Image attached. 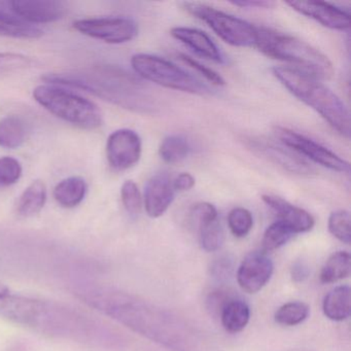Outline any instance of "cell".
Wrapping results in <instances>:
<instances>
[{"mask_svg": "<svg viewBox=\"0 0 351 351\" xmlns=\"http://www.w3.org/2000/svg\"><path fill=\"white\" fill-rule=\"evenodd\" d=\"M0 317L52 338L104 347L110 341L106 324L77 308L48 300L0 293Z\"/></svg>", "mask_w": 351, "mask_h": 351, "instance_id": "cell-1", "label": "cell"}, {"mask_svg": "<svg viewBox=\"0 0 351 351\" xmlns=\"http://www.w3.org/2000/svg\"><path fill=\"white\" fill-rule=\"evenodd\" d=\"M48 84L84 90L122 108L139 112H157V100L138 77L116 65L100 64L77 73H49Z\"/></svg>", "mask_w": 351, "mask_h": 351, "instance_id": "cell-2", "label": "cell"}, {"mask_svg": "<svg viewBox=\"0 0 351 351\" xmlns=\"http://www.w3.org/2000/svg\"><path fill=\"white\" fill-rule=\"evenodd\" d=\"M281 85L328 123L342 136L350 137V114L344 102L319 80L289 66L273 67Z\"/></svg>", "mask_w": 351, "mask_h": 351, "instance_id": "cell-3", "label": "cell"}, {"mask_svg": "<svg viewBox=\"0 0 351 351\" xmlns=\"http://www.w3.org/2000/svg\"><path fill=\"white\" fill-rule=\"evenodd\" d=\"M256 48L266 56L293 65L291 69L319 81L334 75V67L326 55L295 36L258 27Z\"/></svg>", "mask_w": 351, "mask_h": 351, "instance_id": "cell-4", "label": "cell"}, {"mask_svg": "<svg viewBox=\"0 0 351 351\" xmlns=\"http://www.w3.org/2000/svg\"><path fill=\"white\" fill-rule=\"evenodd\" d=\"M34 97L57 118L86 130L99 128L102 114L95 104L57 85H42L34 90Z\"/></svg>", "mask_w": 351, "mask_h": 351, "instance_id": "cell-5", "label": "cell"}, {"mask_svg": "<svg viewBox=\"0 0 351 351\" xmlns=\"http://www.w3.org/2000/svg\"><path fill=\"white\" fill-rule=\"evenodd\" d=\"M131 65L139 77L156 85L196 95L210 94L205 84L161 57L136 54L131 58Z\"/></svg>", "mask_w": 351, "mask_h": 351, "instance_id": "cell-6", "label": "cell"}, {"mask_svg": "<svg viewBox=\"0 0 351 351\" xmlns=\"http://www.w3.org/2000/svg\"><path fill=\"white\" fill-rule=\"evenodd\" d=\"M184 8L206 23L227 44L240 48L256 47L258 27L252 24L202 3H184Z\"/></svg>", "mask_w": 351, "mask_h": 351, "instance_id": "cell-7", "label": "cell"}, {"mask_svg": "<svg viewBox=\"0 0 351 351\" xmlns=\"http://www.w3.org/2000/svg\"><path fill=\"white\" fill-rule=\"evenodd\" d=\"M275 136L279 143L291 149L301 157L308 158L314 163L328 168L332 171L348 173L350 166L346 160L334 152L324 147L320 143L308 138L305 135L300 134L291 129L285 127H275Z\"/></svg>", "mask_w": 351, "mask_h": 351, "instance_id": "cell-8", "label": "cell"}, {"mask_svg": "<svg viewBox=\"0 0 351 351\" xmlns=\"http://www.w3.org/2000/svg\"><path fill=\"white\" fill-rule=\"evenodd\" d=\"M73 28L84 36L112 45L130 42L138 34L136 22L126 17L82 19L73 23Z\"/></svg>", "mask_w": 351, "mask_h": 351, "instance_id": "cell-9", "label": "cell"}, {"mask_svg": "<svg viewBox=\"0 0 351 351\" xmlns=\"http://www.w3.org/2000/svg\"><path fill=\"white\" fill-rule=\"evenodd\" d=\"M245 143L254 154L289 173L301 176H310L314 173L313 167L304 158L281 143H276L263 137H248L245 139Z\"/></svg>", "mask_w": 351, "mask_h": 351, "instance_id": "cell-10", "label": "cell"}, {"mask_svg": "<svg viewBox=\"0 0 351 351\" xmlns=\"http://www.w3.org/2000/svg\"><path fill=\"white\" fill-rule=\"evenodd\" d=\"M143 152L141 137L130 129L114 131L106 143V157L112 169L124 171L138 163Z\"/></svg>", "mask_w": 351, "mask_h": 351, "instance_id": "cell-11", "label": "cell"}, {"mask_svg": "<svg viewBox=\"0 0 351 351\" xmlns=\"http://www.w3.org/2000/svg\"><path fill=\"white\" fill-rule=\"evenodd\" d=\"M273 270L274 265L266 252H252L244 258L238 269V285L245 293H258L270 280Z\"/></svg>", "mask_w": 351, "mask_h": 351, "instance_id": "cell-12", "label": "cell"}, {"mask_svg": "<svg viewBox=\"0 0 351 351\" xmlns=\"http://www.w3.org/2000/svg\"><path fill=\"white\" fill-rule=\"evenodd\" d=\"M287 5L297 13L306 16L330 29L346 30L350 27V13L332 3H317V1H291Z\"/></svg>", "mask_w": 351, "mask_h": 351, "instance_id": "cell-13", "label": "cell"}, {"mask_svg": "<svg viewBox=\"0 0 351 351\" xmlns=\"http://www.w3.org/2000/svg\"><path fill=\"white\" fill-rule=\"evenodd\" d=\"M10 5L16 17L32 25L58 21L64 14L62 3L54 0H15Z\"/></svg>", "mask_w": 351, "mask_h": 351, "instance_id": "cell-14", "label": "cell"}, {"mask_svg": "<svg viewBox=\"0 0 351 351\" xmlns=\"http://www.w3.org/2000/svg\"><path fill=\"white\" fill-rule=\"evenodd\" d=\"M176 198L172 180L165 173L157 174L147 182L145 189V211L153 219L162 217Z\"/></svg>", "mask_w": 351, "mask_h": 351, "instance_id": "cell-15", "label": "cell"}, {"mask_svg": "<svg viewBox=\"0 0 351 351\" xmlns=\"http://www.w3.org/2000/svg\"><path fill=\"white\" fill-rule=\"evenodd\" d=\"M265 204L274 211L278 221L285 223L295 234L306 233L313 229V217L307 211L287 202L285 199L274 195H264L262 197Z\"/></svg>", "mask_w": 351, "mask_h": 351, "instance_id": "cell-16", "label": "cell"}, {"mask_svg": "<svg viewBox=\"0 0 351 351\" xmlns=\"http://www.w3.org/2000/svg\"><path fill=\"white\" fill-rule=\"evenodd\" d=\"M170 34L176 40H180L200 56L221 64L225 62L221 51L205 32L195 28L174 27Z\"/></svg>", "mask_w": 351, "mask_h": 351, "instance_id": "cell-17", "label": "cell"}, {"mask_svg": "<svg viewBox=\"0 0 351 351\" xmlns=\"http://www.w3.org/2000/svg\"><path fill=\"white\" fill-rule=\"evenodd\" d=\"M351 291L348 285L335 287L324 297L322 310L332 322H343L350 315Z\"/></svg>", "mask_w": 351, "mask_h": 351, "instance_id": "cell-18", "label": "cell"}, {"mask_svg": "<svg viewBox=\"0 0 351 351\" xmlns=\"http://www.w3.org/2000/svg\"><path fill=\"white\" fill-rule=\"evenodd\" d=\"M88 192L87 182L79 176L61 180L54 189L56 202L64 208H73L81 204Z\"/></svg>", "mask_w": 351, "mask_h": 351, "instance_id": "cell-19", "label": "cell"}, {"mask_svg": "<svg viewBox=\"0 0 351 351\" xmlns=\"http://www.w3.org/2000/svg\"><path fill=\"white\" fill-rule=\"evenodd\" d=\"M46 202V184L42 180H34L20 196L16 206V213L20 217H34L44 208Z\"/></svg>", "mask_w": 351, "mask_h": 351, "instance_id": "cell-20", "label": "cell"}, {"mask_svg": "<svg viewBox=\"0 0 351 351\" xmlns=\"http://www.w3.org/2000/svg\"><path fill=\"white\" fill-rule=\"evenodd\" d=\"M43 34V30L36 26L0 10V36L20 40H36Z\"/></svg>", "mask_w": 351, "mask_h": 351, "instance_id": "cell-21", "label": "cell"}, {"mask_svg": "<svg viewBox=\"0 0 351 351\" xmlns=\"http://www.w3.org/2000/svg\"><path fill=\"white\" fill-rule=\"evenodd\" d=\"M250 309L242 300H230L221 312V324L229 332H239L247 326Z\"/></svg>", "mask_w": 351, "mask_h": 351, "instance_id": "cell-22", "label": "cell"}, {"mask_svg": "<svg viewBox=\"0 0 351 351\" xmlns=\"http://www.w3.org/2000/svg\"><path fill=\"white\" fill-rule=\"evenodd\" d=\"M25 123L19 117L8 116L0 121V147L15 149L26 141Z\"/></svg>", "mask_w": 351, "mask_h": 351, "instance_id": "cell-23", "label": "cell"}, {"mask_svg": "<svg viewBox=\"0 0 351 351\" xmlns=\"http://www.w3.org/2000/svg\"><path fill=\"white\" fill-rule=\"evenodd\" d=\"M351 256L347 252H337L326 261L320 271L322 283H334L346 278L350 274Z\"/></svg>", "mask_w": 351, "mask_h": 351, "instance_id": "cell-24", "label": "cell"}, {"mask_svg": "<svg viewBox=\"0 0 351 351\" xmlns=\"http://www.w3.org/2000/svg\"><path fill=\"white\" fill-rule=\"evenodd\" d=\"M191 145L180 135H170L162 141L159 155L166 163L176 164L184 161L190 155Z\"/></svg>", "mask_w": 351, "mask_h": 351, "instance_id": "cell-25", "label": "cell"}, {"mask_svg": "<svg viewBox=\"0 0 351 351\" xmlns=\"http://www.w3.org/2000/svg\"><path fill=\"white\" fill-rule=\"evenodd\" d=\"M295 235L293 231L282 221H277L269 226L263 236V252H273L287 244Z\"/></svg>", "mask_w": 351, "mask_h": 351, "instance_id": "cell-26", "label": "cell"}, {"mask_svg": "<svg viewBox=\"0 0 351 351\" xmlns=\"http://www.w3.org/2000/svg\"><path fill=\"white\" fill-rule=\"evenodd\" d=\"M309 312L307 304L303 302H289L277 310L274 316L275 322L281 326H298L308 317Z\"/></svg>", "mask_w": 351, "mask_h": 351, "instance_id": "cell-27", "label": "cell"}, {"mask_svg": "<svg viewBox=\"0 0 351 351\" xmlns=\"http://www.w3.org/2000/svg\"><path fill=\"white\" fill-rule=\"evenodd\" d=\"M199 230V240L203 250L207 252L219 250L225 241V232L219 219L211 223L200 226Z\"/></svg>", "mask_w": 351, "mask_h": 351, "instance_id": "cell-28", "label": "cell"}, {"mask_svg": "<svg viewBox=\"0 0 351 351\" xmlns=\"http://www.w3.org/2000/svg\"><path fill=\"white\" fill-rule=\"evenodd\" d=\"M230 231L235 237L243 238L252 231L254 219L252 213L243 207H236L230 211L228 217Z\"/></svg>", "mask_w": 351, "mask_h": 351, "instance_id": "cell-29", "label": "cell"}, {"mask_svg": "<svg viewBox=\"0 0 351 351\" xmlns=\"http://www.w3.org/2000/svg\"><path fill=\"white\" fill-rule=\"evenodd\" d=\"M328 231L339 241L349 244L351 241L350 215L346 210H336L328 217Z\"/></svg>", "mask_w": 351, "mask_h": 351, "instance_id": "cell-30", "label": "cell"}, {"mask_svg": "<svg viewBox=\"0 0 351 351\" xmlns=\"http://www.w3.org/2000/svg\"><path fill=\"white\" fill-rule=\"evenodd\" d=\"M123 205L131 215H138L143 208V197L138 186L132 180H127L121 189Z\"/></svg>", "mask_w": 351, "mask_h": 351, "instance_id": "cell-31", "label": "cell"}, {"mask_svg": "<svg viewBox=\"0 0 351 351\" xmlns=\"http://www.w3.org/2000/svg\"><path fill=\"white\" fill-rule=\"evenodd\" d=\"M34 61L28 57L14 53H0V75L19 73L30 69Z\"/></svg>", "mask_w": 351, "mask_h": 351, "instance_id": "cell-32", "label": "cell"}, {"mask_svg": "<svg viewBox=\"0 0 351 351\" xmlns=\"http://www.w3.org/2000/svg\"><path fill=\"white\" fill-rule=\"evenodd\" d=\"M22 176V166L12 157L0 158V186L16 184Z\"/></svg>", "mask_w": 351, "mask_h": 351, "instance_id": "cell-33", "label": "cell"}, {"mask_svg": "<svg viewBox=\"0 0 351 351\" xmlns=\"http://www.w3.org/2000/svg\"><path fill=\"white\" fill-rule=\"evenodd\" d=\"M178 58L184 63V64L190 66L191 69L196 71L197 73H200L201 75L205 77L207 81L210 82L211 84L215 86H223L226 84L225 80L223 79L221 75L213 71V69H209V67L205 66V65L201 64L198 61L193 59L192 57L186 56L184 54L178 55Z\"/></svg>", "mask_w": 351, "mask_h": 351, "instance_id": "cell-34", "label": "cell"}, {"mask_svg": "<svg viewBox=\"0 0 351 351\" xmlns=\"http://www.w3.org/2000/svg\"><path fill=\"white\" fill-rule=\"evenodd\" d=\"M191 217L197 227L211 223L219 219V213L217 208L210 203L201 202L193 206L191 210Z\"/></svg>", "mask_w": 351, "mask_h": 351, "instance_id": "cell-35", "label": "cell"}, {"mask_svg": "<svg viewBox=\"0 0 351 351\" xmlns=\"http://www.w3.org/2000/svg\"><path fill=\"white\" fill-rule=\"evenodd\" d=\"M194 186L195 178L190 173H180L172 182V186H173L176 192V191H178V192H186V191H190L191 189L194 188Z\"/></svg>", "mask_w": 351, "mask_h": 351, "instance_id": "cell-36", "label": "cell"}, {"mask_svg": "<svg viewBox=\"0 0 351 351\" xmlns=\"http://www.w3.org/2000/svg\"><path fill=\"white\" fill-rule=\"evenodd\" d=\"M309 272V268L306 263H304L303 261H298L291 268V278L295 282H302L307 278Z\"/></svg>", "mask_w": 351, "mask_h": 351, "instance_id": "cell-37", "label": "cell"}, {"mask_svg": "<svg viewBox=\"0 0 351 351\" xmlns=\"http://www.w3.org/2000/svg\"><path fill=\"white\" fill-rule=\"evenodd\" d=\"M232 5H236V7L240 8H247V9H272L275 7V3L272 1H233Z\"/></svg>", "mask_w": 351, "mask_h": 351, "instance_id": "cell-38", "label": "cell"}]
</instances>
